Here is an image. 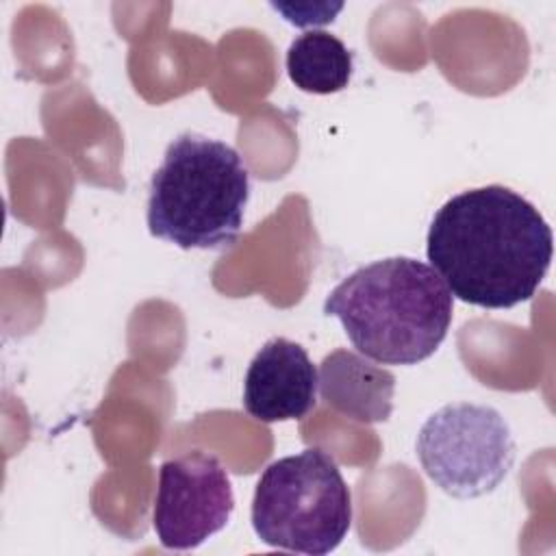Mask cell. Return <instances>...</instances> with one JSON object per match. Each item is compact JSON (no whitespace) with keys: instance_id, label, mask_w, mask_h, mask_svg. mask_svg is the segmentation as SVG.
<instances>
[{"instance_id":"obj_1","label":"cell","mask_w":556,"mask_h":556,"mask_svg":"<svg viewBox=\"0 0 556 556\" xmlns=\"http://www.w3.org/2000/svg\"><path fill=\"white\" fill-rule=\"evenodd\" d=\"M426 254L450 293L482 308L532 300L554 254L539 208L504 185L452 195L432 217Z\"/></svg>"},{"instance_id":"obj_2","label":"cell","mask_w":556,"mask_h":556,"mask_svg":"<svg viewBox=\"0 0 556 556\" xmlns=\"http://www.w3.org/2000/svg\"><path fill=\"white\" fill-rule=\"evenodd\" d=\"M352 345L384 365H415L447 337L454 295L424 261L391 256L358 267L326 298Z\"/></svg>"},{"instance_id":"obj_3","label":"cell","mask_w":556,"mask_h":556,"mask_svg":"<svg viewBox=\"0 0 556 556\" xmlns=\"http://www.w3.org/2000/svg\"><path fill=\"white\" fill-rule=\"evenodd\" d=\"M248 198L250 174L239 152L219 139L182 132L152 174L148 230L182 250H226L241 235Z\"/></svg>"},{"instance_id":"obj_4","label":"cell","mask_w":556,"mask_h":556,"mask_svg":"<svg viewBox=\"0 0 556 556\" xmlns=\"http://www.w3.org/2000/svg\"><path fill=\"white\" fill-rule=\"evenodd\" d=\"M352 526V493L337 463L319 447L274 460L252 497L256 536L285 552L324 556Z\"/></svg>"},{"instance_id":"obj_5","label":"cell","mask_w":556,"mask_h":556,"mask_svg":"<svg viewBox=\"0 0 556 556\" xmlns=\"http://www.w3.org/2000/svg\"><path fill=\"white\" fill-rule=\"evenodd\" d=\"M415 450L426 476L460 500L491 493L515 460L506 419L493 406L471 402L434 410L421 424Z\"/></svg>"},{"instance_id":"obj_6","label":"cell","mask_w":556,"mask_h":556,"mask_svg":"<svg viewBox=\"0 0 556 556\" xmlns=\"http://www.w3.org/2000/svg\"><path fill=\"white\" fill-rule=\"evenodd\" d=\"M232 508V484L217 456L187 452L161 465L152 526L163 547L202 545L228 523Z\"/></svg>"},{"instance_id":"obj_7","label":"cell","mask_w":556,"mask_h":556,"mask_svg":"<svg viewBox=\"0 0 556 556\" xmlns=\"http://www.w3.org/2000/svg\"><path fill=\"white\" fill-rule=\"evenodd\" d=\"M317 395V369L306 350L285 337L269 339L250 361L243 408L258 421L302 419Z\"/></svg>"},{"instance_id":"obj_8","label":"cell","mask_w":556,"mask_h":556,"mask_svg":"<svg viewBox=\"0 0 556 556\" xmlns=\"http://www.w3.org/2000/svg\"><path fill=\"white\" fill-rule=\"evenodd\" d=\"M317 389L339 415L361 424H380L393 410L395 376L367 356L339 348L319 363Z\"/></svg>"},{"instance_id":"obj_9","label":"cell","mask_w":556,"mask_h":556,"mask_svg":"<svg viewBox=\"0 0 556 556\" xmlns=\"http://www.w3.org/2000/svg\"><path fill=\"white\" fill-rule=\"evenodd\" d=\"M285 65L298 89L317 96L337 93L352 78V52L339 37L326 30L298 35L287 50Z\"/></svg>"}]
</instances>
